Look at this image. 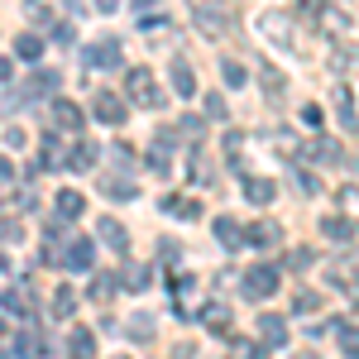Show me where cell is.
Returning <instances> with one entry per match:
<instances>
[{"instance_id":"1","label":"cell","mask_w":359,"mask_h":359,"mask_svg":"<svg viewBox=\"0 0 359 359\" xmlns=\"http://www.w3.org/2000/svg\"><path fill=\"white\" fill-rule=\"evenodd\" d=\"M125 91H130V101H135V106H144V111H163V106H168L163 86L154 82V72H149V67H130Z\"/></svg>"},{"instance_id":"2","label":"cell","mask_w":359,"mask_h":359,"mask_svg":"<svg viewBox=\"0 0 359 359\" xmlns=\"http://www.w3.org/2000/svg\"><path fill=\"white\" fill-rule=\"evenodd\" d=\"M273 292H278V269L259 264V269H249V273H245V297H249V302H264V297H273Z\"/></svg>"},{"instance_id":"3","label":"cell","mask_w":359,"mask_h":359,"mask_svg":"<svg viewBox=\"0 0 359 359\" xmlns=\"http://www.w3.org/2000/svg\"><path fill=\"white\" fill-rule=\"evenodd\" d=\"M287 25H292V20H287L283 10H269V15L259 20V34H264L269 43H278V48H292L297 39H292V29H287Z\"/></svg>"},{"instance_id":"4","label":"cell","mask_w":359,"mask_h":359,"mask_svg":"<svg viewBox=\"0 0 359 359\" xmlns=\"http://www.w3.org/2000/svg\"><path fill=\"white\" fill-rule=\"evenodd\" d=\"M91 115L101 120V125H125V101L120 96H111V91H101V96H91Z\"/></svg>"},{"instance_id":"5","label":"cell","mask_w":359,"mask_h":359,"mask_svg":"<svg viewBox=\"0 0 359 359\" xmlns=\"http://www.w3.org/2000/svg\"><path fill=\"white\" fill-rule=\"evenodd\" d=\"M192 20H196V29H201L206 39H221L225 29H230V25H225V10H221V5H211V0H206V5H196Z\"/></svg>"},{"instance_id":"6","label":"cell","mask_w":359,"mask_h":359,"mask_svg":"<svg viewBox=\"0 0 359 359\" xmlns=\"http://www.w3.org/2000/svg\"><path fill=\"white\" fill-rule=\"evenodd\" d=\"M62 264H67L72 273H91V264H96V245H91V240H72V245L62 249Z\"/></svg>"},{"instance_id":"7","label":"cell","mask_w":359,"mask_h":359,"mask_svg":"<svg viewBox=\"0 0 359 359\" xmlns=\"http://www.w3.org/2000/svg\"><path fill=\"white\" fill-rule=\"evenodd\" d=\"M259 345H264V350L287 345V321H283V316H273V311H269V316H259Z\"/></svg>"},{"instance_id":"8","label":"cell","mask_w":359,"mask_h":359,"mask_svg":"<svg viewBox=\"0 0 359 359\" xmlns=\"http://www.w3.org/2000/svg\"><path fill=\"white\" fill-rule=\"evenodd\" d=\"M82 57H86V67H120V43L115 39H96Z\"/></svg>"},{"instance_id":"9","label":"cell","mask_w":359,"mask_h":359,"mask_svg":"<svg viewBox=\"0 0 359 359\" xmlns=\"http://www.w3.org/2000/svg\"><path fill=\"white\" fill-rule=\"evenodd\" d=\"M67 355L72 359H96V331L72 326V335H67Z\"/></svg>"},{"instance_id":"10","label":"cell","mask_w":359,"mask_h":359,"mask_svg":"<svg viewBox=\"0 0 359 359\" xmlns=\"http://www.w3.org/2000/svg\"><path fill=\"white\" fill-rule=\"evenodd\" d=\"M53 125H57V130H72V135H77V130L86 125L82 106H72V101H53Z\"/></svg>"},{"instance_id":"11","label":"cell","mask_w":359,"mask_h":359,"mask_svg":"<svg viewBox=\"0 0 359 359\" xmlns=\"http://www.w3.org/2000/svg\"><path fill=\"white\" fill-rule=\"evenodd\" d=\"M216 240H221V245L235 254V249L245 245V230H240V221H235V216H216Z\"/></svg>"},{"instance_id":"12","label":"cell","mask_w":359,"mask_h":359,"mask_svg":"<svg viewBox=\"0 0 359 359\" xmlns=\"http://www.w3.org/2000/svg\"><path fill=\"white\" fill-rule=\"evenodd\" d=\"M57 82H62L57 72H39V77H29V86H25V96H20V101H39V96H53Z\"/></svg>"},{"instance_id":"13","label":"cell","mask_w":359,"mask_h":359,"mask_svg":"<svg viewBox=\"0 0 359 359\" xmlns=\"http://www.w3.org/2000/svg\"><path fill=\"white\" fill-rule=\"evenodd\" d=\"M0 306H5L10 316H29V311H34V302H29V287H5V292H0Z\"/></svg>"},{"instance_id":"14","label":"cell","mask_w":359,"mask_h":359,"mask_svg":"<svg viewBox=\"0 0 359 359\" xmlns=\"http://www.w3.org/2000/svg\"><path fill=\"white\" fill-rule=\"evenodd\" d=\"M326 331H335V340H340L345 359H359V335H355V321H331Z\"/></svg>"},{"instance_id":"15","label":"cell","mask_w":359,"mask_h":359,"mask_svg":"<svg viewBox=\"0 0 359 359\" xmlns=\"http://www.w3.org/2000/svg\"><path fill=\"white\" fill-rule=\"evenodd\" d=\"M225 355L230 359H259L264 345H259V340H245V335H225Z\"/></svg>"},{"instance_id":"16","label":"cell","mask_w":359,"mask_h":359,"mask_svg":"<svg viewBox=\"0 0 359 359\" xmlns=\"http://www.w3.org/2000/svg\"><path fill=\"white\" fill-rule=\"evenodd\" d=\"M96 158H101V149H96V139H77V149L67 154V168H77V172H82V168H91Z\"/></svg>"},{"instance_id":"17","label":"cell","mask_w":359,"mask_h":359,"mask_svg":"<svg viewBox=\"0 0 359 359\" xmlns=\"http://www.w3.org/2000/svg\"><path fill=\"white\" fill-rule=\"evenodd\" d=\"M82 211H86V196L82 192H72V187H67V192H57V216H62V221H77Z\"/></svg>"},{"instance_id":"18","label":"cell","mask_w":359,"mask_h":359,"mask_svg":"<svg viewBox=\"0 0 359 359\" xmlns=\"http://www.w3.org/2000/svg\"><path fill=\"white\" fill-rule=\"evenodd\" d=\"M278 240H283V230H278L273 221H259V225H249V245H259V249H273Z\"/></svg>"},{"instance_id":"19","label":"cell","mask_w":359,"mask_h":359,"mask_svg":"<svg viewBox=\"0 0 359 359\" xmlns=\"http://www.w3.org/2000/svg\"><path fill=\"white\" fill-rule=\"evenodd\" d=\"M321 230H326L331 240H340V245H355V221H350V216H340V221H335V216H326V221H321Z\"/></svg>"},{"instance_id":"20","label":"cell","mask_w":359,"mask_h":359,"mask_svg":"<svg viewBox=\"0 0 359 359\" xmlns=\"http://www.w3.org/2000/svg\"><path fill=\"white\" fill-rule=\"evenodd\" d=\"M101 240H106V245H111L115 254H125V249H130V235H125V225H120V221H111V216L101 221Z\"/></svg>"},{"instance_id":"21","label":"cell","mask_w":359,"mask_h":359,"mask_svg":"<svg viewBox=\"0 0 359 359\" xmlns=\"http://www.w3.org/2000/svg\"><path fill=\"white\" fill-rule=\"evenodd\" d=\"M43 168H67V149H62V139L57 135H43Z\"/></svg>"},{"instance_id":"22","label":"cell","mask_w":359,"mask_h":359,"mask_svg":"<svg viewBox=\"0 0 359 359\" xmlns=\"http://www.w3.org/2000/svg\"><path fill=\"white\" fill-rule=\"evenodd\" d=\"M172 91L177 96H196V72L187 62H172Z\"/></svg>"},{"instance_id":"23","label":"cell","mask_w":359,"mask_h":359,"mask_svg":"<svg viewBox=\"0 0 359 359\" xmlns=\"http://www.w3.org/2000/svg\"><path fill=\"white\" fill-rule=\"evenodd\" d=\"M245 196L254 206H269V201H273V182H269V177H245Z\"/></svg>"},{"instance_id":"24","label":"cell","mask_w":359,"mask_h":359,"mask_svg":"<svg viewBox=\"0 0 359 359\" xmlns=\"http://www.w3.org/2000/svg\"><path fill=\"white\" fill-rule=\"evenodd\" d=\"M201 321L211 326L216 335H230V306H221V302H211L206 311H201Z\"/></svg>"},{"instance_id":"25","label":"cell","mask_w":359,"mask_h":359,"mask_svg":"<svg viewBox=\"0 0 359 359\" xmlns=\"http://www.w3.org/2000/svg\"><path fill=\"white\" fill-rule=\"evenodd\" d=\"M15 53L25 57V62H39V57H43V39H39V34H20V39H15Z\"/></svg>"},{"instance_id":"26","label":"cell","mask_w":359,"mask_h":359,"mask_svg":"<svg viewBox=\"0 0 359 359\" xmlns=\"http://www.w3.org/2000/svg\"><path fill=\"white\" fill-rule=\"evenodd\" d=\"M15 350H20V359H39L48 345H43V335H39V331H20V345H15Z\"/></svg>"},{"instance_id":"27","label":"cell","mask_w":359,"mask_h":359,"mask_svg":"<svg viewBox=\"0 0 359 359\" xmlns=\"http://www.w3.org/2000/svg\"><path fill=\"white\" fill-rule=\"evenodd\" d=\"M72 311H77V292H72V287H57V292H53V316H57V321H67Z\"/></svg>"},{"instance_id":"28","label":"cell","mask_w":359,"mask_h":359,"mask_svg":"<svg viewBox=\"0 0 359 359\" xmlns=\"http://www.w3.org/2000/svg\"><path fill=\"white\" fill-rule=\"evenodd\" d=\"M115 292H120V278L96 273V283H91V297H96V302H106V297H115Z\"/></svg>"},{"instance_id":"29","label":"cell","mask_w":359,"mask_h":359,"mask_svg":"<svg viewBox=\"0 0 359 359\" xmlns=\"http://www.w3.org/2000/svg\"><path fill=\"white\" fill-rule=\"evenodd\" d=\"M101 192L111 196V201H130V196H139V187H135V182H111V177H106Z\"/></svg>"},{"instance_id":"30","label":"cell","mask_w":359,"mask_h":359,"mask_svg":"<svg viewBox=\"0 0 359 359\" xmlns=\"http://www.w3.org/2000/svg\"><path fill=\"white\" fill-rule=\"evenodd\" d=\"M221 77H225V86H230V91H240V86L249 82V72L240 67V62H221Z\"/></svg>"},{"instance_id":"31","label":"cell","mask_w":359,"mask_h":359,"mask_svg":"<svg viewBox=\"0 0 359 359\" xmlns=\"http://www.w3.org/2000/svg\"><path fill=\"white\" fill-rule=\"evenodd\" d=\"M283 264H287V269H292V273H306V269H311V264H316V254H311V249H292V254H287V259H283Z\"/></svg>"},{"instance_id":"32","label":"cell","mask_w":359,"mask_h":359,"mask_svg":"<svg viewBox=\"0 0 359 359\" xmlns=\"http://www.w3.org/2000/svg\"><path fill=\"white\" fill-rule=\"evenodd\" d=\"M316 306H321V292H297V297H292V311H297V316H311Z\"/></svg>"},{"instance_id":"33","label":"cell","mask_w":359,"mask_h":359,"mask_svg":"<svg viewBox=\"0 0 359 359\" xmlns=\"http://www.w3.org/2000/svg\"><path fill=\"white\" fill-rule=\"evenodd\" d=\"M15 240H25V225L10 221V216H0V245H15Z\"/></svg>"},{"instance_id":"34","label":"cell","mask_w":359,"mask_h":359,"mask_svg":"<svg viewBox=\"0 0 359 359\" xmlns=\"http://www.w3.org/2000/svg\"><path fill=\"white\" fill-rule=\"evenodd\" d=\"M340 125L355 135V96H350V91H340Z\"/></svg>"},{"instance_id":"35","label":"cell","mask_w":359,"mask_h":359,"mask_svg":"<svg viewBox=\"0 0 359 359\" xmlns=\"http://www.w3.org/2000/svg\"><path fill=\"white\" fill-rule=\"evenodd\" d=\"M125 283L130 287H149V269L144 264H125Z\"/></svg>"},{"instance_id":"36","label":"cell","mask_w":359,"mask_h":359,"mask_svg":"<svg viewBox=\"0 0 359 359\" xmlns=\"http://www.w3.org/2000/svg\"><path fill=\"white\" fill-rule=\"evenodd\" d=\"M130 335H135V340H149V335H154V316H135V321H130Z\"/></svg>"},{"instance_id":"37","label":"cell","mask_w":359,"mask_h":359,"mask_svg":"<svg viewBox=\"0 0 359 359\" xmlns=\"http://www.w3.org/2000/svg\"><path fill=\"white\" fill-rule=\"evenodd\" d=\"M321 5H326V0H297V15L311 25V20H321Z\"/></svg>"},{"instance_id":"38","label":"cell","mask_w":359,"mask_h":359,"mask_svg":"<svg viewBox=\"0 0 359 359\" xmlns=\"http://www.w3.org/2000/svg\"><path fill=\"white\" fill-rule=\"evenodd\" d=\"M264 91H269V96H283V72L264 67Z\"/></svg>"},{"instance_id":"39","label":"cell","mask_w":359,"mask_h":359,"mask_svg":"<svg viewBox=\"0 0 359 359\" xmlns=\"http://www.w3.org/2000/svg\"><path fill=\"white\" fill-rule=\"evenodd\" d=\"M139 29H144V34H163L168 20H163V15H144V20H139Z\"/></svg>"},{"instance_id":"40","label":"cell","mask_w":359,"mask_h":359,"mask_svg":"<svg viewBox=\"0 0 359 359\" xmlns=\"http://www.w3.org/2000/svg\"><path fill=\"white\" fill-rule=\"evenodd\" d=\"M297 192H302V196H316V192H321V182H316L311 172H297Z\"/></svg>"},{"instance_id":"41","label":"cell","mask_w":359,"mask_h":359,"mask_svg":"<svg viewBox=\"0 0 359 359\" xmlns=\"http://www.w3.org/2000/svg\"><path fill=\"white\" fill-rule=\"evenodd\" d=\"M5 144H10V149H25V144H29V135L20 130V125H10V130H5Z\"/></svg>"},{"instance_id":"42","label":"cell","mask_w":359,"mask_h":359,"mask_svg":"<svg viewBox=\"0 0 359 359\" xmlns=\"http://www.w3.org/2000/svg\"><path fill=\"white\" fill-rule=\"evenodd\" d=\"M206 115H211V120H221V115H225V96H221V91L206 96Z\"/></svg>"},{"instance_id":"43","label":"cell","mask_w":359,"mask_h":359,"mask_svg":"<svg viewBox=\"0 0 359 359\" xmlns=\"http://www.w3.org/2000/svg\"><path fill=\"white\" fill-rule=\"evenodd\" d=\"M302 125L316 130V125H321V106H302Z\"/></svg>"},{"instance_id":"44","label":"cell","mask_w":359,"mask_h":359,"mask_svg":"<svg viewBox=\"0 0 359 359\" xmlns=\"http://www.w3.org/2000/svg\"><path fill=\"white\" fill-rule=\"evenodd\" d=\"M53 39H57V43H62V48H67V43H72V39H77V29H67V25H57V29H53Z\"/></svg>"},{"instance_id":"45","label":"cell","mask_w":359,"mask_h":359,"mask_svg":"<svg viewBox=\"0 0 359 359\" xmlns=\"http://www.w3.org/2000/svg\"><path fill=\"white\" fill-rule=\"evenodd\" d=\"M177 130H182V135H201V120H196V115H182V125H177Z\"/></svg>"},{"instance_id":"46","label":"cell","mask_w":359,"mask_h":359,"mask_svg":"<svg viewBox=\"0 0 359 359\" xmlns=\"http://www.w3.org/2000/svg\"><path fill=\"white\" fill-rule=\"evenodd\" d=\"M62 10L67 15H86V0H62Z\"/></svg>"},{"instance_id":"47","label":"cell","mask_w":359,"mask_h":359,"mask_svg":"<svg viewBox=\"0 0 359 359\" xmlns=\"http://www.w3.org/2000/svg\"><path fill=\"white\" fill-rule=\"evenodd\" d=\"M10 177H15V163H10V158L0 154V182H10Z\"/></svg>"},{"instance_id":"48","label":"cell","mask_w":359,"mask_h":359,"mask_svg":"<svg viewBox=\"0 0 359 359\" xmlns=\"http://www.w3.org/2000/svg\"><path fill=\"white\" fill-rule=\"evenodd\" d=\"M10 77H15V67H10V57H0V86L10 82Z\"/></svg>"},{"instance_id":"49","label":"cell","mask_w":359,"mask_h":359,"mask_svg":"<svg viewBox=\"0 0 359 359\" xmlns=\"http://www.w3.org/2000/svg\"><path fill=\"white\" fill-rule=\"evenodd\" d=\"M149 5H158V0H135V10H149Z\"/></svg>"},{"instance_id":"50","label":"cell","mask_w":359,"mask_h":359,"mask_svg":"<svg viewBox=\"0 0 359 359\" xmlns=\"http://www.w3.org/2000/svg\"><path fill=\"white\" fill-rule=\"evenodd\" d=\"M96 5H101V10H115V5H120V0H96Z\"/></svg>"},{"instance_id":"51","label":"cell","mask_w":359,"mask_h":359,"mask_svg":"<svg viewBox=\"0 0 359 359\" xmlns=\"http://www.w3.org/2000/svg\"><path fill=\"white\" fill-rule=\"evenodd\" d=\"M5 335H10V326H5V316H0V340H5Z\"/></svg>"},{"instance_id":"52","label":"cell","mask_w":359,"mask_h":359,"mask_svg":"<svg viewBox=\"0 0 359 359\" xmlns=\"http://www.w3.org/2000/svg\"><path fill=\"white\" fill-rule=\"evenodd\" d=\"M0 269H5V254H0Z\"/></svg>"},{"instance_id":"53","label":"cell","mask_w":359,"mask_h":359,"mask_svg":"<svg viewBox=\"0 0 359 359\" xmlns=\"http://www.w3.org/2000/svg\"><path fill=\"white\" fill-rule=\"evenodd\" d=\"M0 359H5V355H0Z\"/></svg>"}]
</instances>
